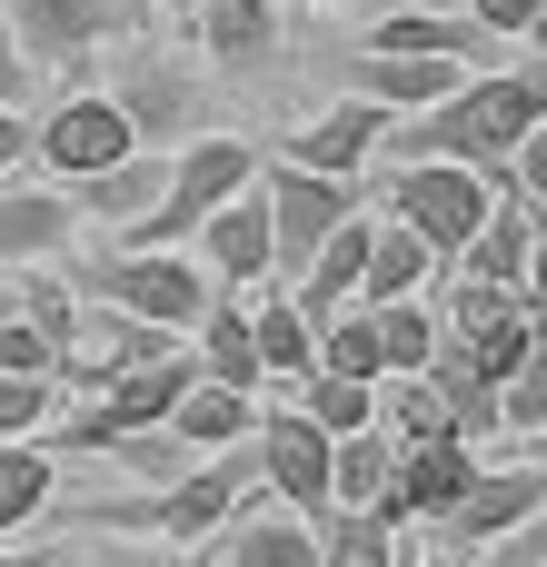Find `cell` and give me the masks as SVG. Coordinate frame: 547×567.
<instances>
[{
	"label": "cell",
	"mask_w": 547,
	"mask_h": 567,
	"mask_svg": "<svg viewBox=\"0 0 547 567\" xmlns=\"http://www.w3.org/2000/svg\"><path fill=\"white\" fill-rule=\"evenodd\" d=\"M10 40L30 70H80L110 40V10L100 0H10Z\"/></svg>",
	"instance_id": "obj_15"
},
{
	"label": "cell",
	"mask_w": 547,
	"mask_h": 567,
	"mask_svg": "<svg viewBox=\"0 0 547 567\" xmlns=\"http://www.w3.org/2000/svg\"><path fill=\"white\" fill-rule=\"evenodd\" d=\"M80 199V219H100V229H130L140 209H159V189H169V150H130V159H110V169H90V179H70Z\"/></svg>",
	"instance_id": "obj_18"
},
{
	"label": "cell",
	"mask_w": 547,
	"mask_h": 567,
	"mask_svg": "<svg viewBox=\"0 0 547 567\" xmlns=\"http://www.w3.org/2000/svg\"><path fill=\"white\" fill-rule=\"evenodd\" d=\"M269 488H249L239 498V518L219 528V558L229 567H319V528L309 518H279V508H259Z\"/></svg>",
	"instance_id": "obj_19"
},
{
	"label": "cell",
	"mask_w": 547,
	"mask_h": 567,
	"mask_svg": "<svg viewBox=\"0 0 547 567\" xmlns=\"http://www.w3.org/2000/svg\"><path fill=\"white\" fill-rule=\"evenodd\" d=\"M538 508H547V468H478V478H468V498L438 518V548H448V558H468V548H488V538L528 528Z\"/></svg>",
	"instance_id": "obj_9"
},
{
	"label": "cell",
	"mask_w": 547,
	"mask_h": 567,
	"mask_svg": "<svg viewBox=\"0 0 547 567\" xmlns=\"http://www.w3.org/2000/svg\"><path fill=\"white\" fill-rule=\"evenodd\" d=\"M498 199H528V209L547 219V120L518 140V150H508V169H498Z\"/></svg>",
	"instance_id": "obj_37"
},
{
	"label": "cell",
	"mask_w": 547,
	"mask_h": 567,
	"mask_svg": "<svg viewBox=\"0 0 547 567\" xmlns=\"http://www.w3.org/2000/svg\"><path fill=\"white\" fill-rule=\"evenodd\" d=\"M369 239H379V209H349L319 249H309V269H299V309H309V329L319 319H339V309H359V269H369Z\"/></svg>",
	"instance_id": "obj_16"
},
{
	"label": "cell",
	"mask_w": 547,
	"mask_h": 567,
	"mask_svg": "<svg viewBox=\"0 0 547 567\" xmlns=\"http://www.w3.org/2000/svg\"><path fill=\"white\" fill-rule=\"evenodd\" d=\"M518 40H528V50H547V0H538V20H528V30H518Z\"/></svg>",
	"instance_id": "obj_45"
},
{
	"label": "cell",
	"mask_w": 547,
	"mask_h": 567,
	"mask_svg": "<svg viewBox=\"0 0 547 567\" xmlns=\"http://www.w3.org/2000/svg\"><path fill=\"white\" fill-rule=\"evenodd\" d=\"M389 389V439L399 449H419V439H458V419H448V399L429 389V379H379Z\"/></svg>",
	"instance_id": "obj_34"
},
{
	"label": "cell",
	"mask_w": 547,
	"mask_h": 567,
	"mask_svg": "<svg viewBox=\"0 0 547 567\" xmlns=\"http://www.w3.org/2000/svg\"><path fill=\"white\" fill-rule=\"evenodd\" d=\"M429 269H438V259H429V239H419L409 219H389V209H379V239H369V269H359V309H379V299H419V289H429Z\"/></svg>",
	"instance_id": "obj_24"
},
{
	"label": "cell",
	"mask_w": 547,
	"mask_h": 567,
	"mask_svg": "<svg viewBox=\"0 0 547 567\" xmlns=\"http://www.w3.org/2000/svg\"><path fill=\"white\" fill-rule=\"evenodd\" d=\"M538 419H547V319L528 329V349H518V369L498 379V429H518V439H528Z\"/></svg>",
	"instance_id": "obj_32"
},
{
	"label": "cell",
	"mask_w": 547,
	"mask_h": 567,
	"mask_svg": "<svg viewBox=\"0 0 547 567\" xmlns=\"http://www.w3.org/2000/svg\"><path fill=\"white\" fill-rule=\"evenodd\" d=\"M149 10H189V0H149Z\"/></svg>",
	"instance_id": "obj_49"
},
{
	"label": "cell",
	"mask_w": 547,
	"mask_h": 567,
	"mask_svg": "<svg viewBox=\"0 0 547 567\" xmlns=\"http://www.w3.org/2000/svg\"><path fill=\"white\" fill-rule=\"evenodd\" d=\"M379 140H389V110L339 90V100H329L309 130H289V150H279V159H299V169H329V179H359V169L379 159Z\"/></svg>",
	"instance_id": "obj_14"
},
{
	"label": "cell",
	"mask_w": 547,
	"mask_h": 567,
	"mask_svg": "<svg viewBox=\"0 0 547 567\" xmlns=\"http://www.w3.org/2000/svg\"><path fill=\"white\" fill-rule=\"evenodd\" d=\"M189 359H199V379H219V389H269L259 379V329H249V299L239 289H219L209 309H199V329H189Z\"/></svg>",
	"instance_id": "obj_17"
},
{
	"label": "cell",
	"mask_w": 547,
	"mask_h": 567,
	"mask_svg": "<svg viewBox=\"0 0 547 567\" xmlns=\"http://www.w3.org/2000/svg\"><path fill=\"white\" fill-rule=\"evenodd\" d=\"M189 30L219 70H259L279 60V0H189Z\"/></svg>",
	"instance_id": "obj_20"
},
{
	"label": "cell",
	"mask_w": 547,
	"mask_h": 567,
	"mask_svg": "<svg viewBox=\"0 0 547 567\" xmlns=\"http://www.w3.org/2000/svg\"><path fill=\"white\" fill-rule=\"evenodd\" d=\"M329 429L309 419V409H259V429H249V458H259V488L289 508V518H329Z\"/></svg>",
	"instance_id": "obj_6"
},
{
	"label": "cell",
	"mask_w": 547,
	"mask_h": 567,
	"mask_svg": "<svg viewBox=\"0 0 547 567\" xmlns=\"http://www.w3.org/2000/svg\"><path fill=\"white\" fill-rule=\"evenodd\" d=\"M199 269H209L219 289H259V279H279V249H269V209H259V179L199 219Z\"/></svg>",
	"instance_id": "obj_12"
},
{
	"label": "cell",
	"mask_w": 547,
	"mask_h": 567,
	"mask_svg": "<svg viewBox=\"0 0 547 567\" xmlns=\"http://www.w3.org/2000/svg\"><path fill=\"white\" fill-rule=\"evenodd\" d=\"M0 567H40V558H10V548H0Z\"/></svg>",
	"instance_id": "obj_48"
},
{
	"label": "cell",
	"mask_w": 547,
	"mask_h": 567,
	"mask_svg": "<svg viewBox=\"0 0 547 567\" xmlns=\"http://www.w3.org/2000/svg\"><path fill=\"white\" fill-rule=\"evenodd\" d=\"M319 369H339V379H389L369 309H339V319H319Z\"/></svg>",
	"instance_id": "obj_33"
},
{
	"label": "cell",
	"mask_w": 547,
	"mask_h": 567,
	"mask_svg": "<svg viewBox=\"0 0 547 567\" xmlns=\"http://www.w3.org/2000/svg\"><path fill=\"white\" fill-rule=\"evenodd\" d=\"M130 150H149V140L120 120L110 90H70V100L40 110V130H30V159H40L50 179H90V169H110V159H130Z\"/></svg>",
	"instance_id": "obj_7"
},
{
	"label": "cell",
	"mask_w": 547,
	"mask_h": 567,
	"mask_svg": "<svg viewBox=\"0 0 547 567\" xmlns=\"http://www.w3.org/2000/svg\"><path fill=\"white\" fill-rule=\"evenodd\" d=\"M259 209H269V249H279V269L299 279V269H309V249L359 209V179H329V169L269 159V169H259Z\"/></svg>",
	"instance_id": "obj_5"
},
{
	"label": "cell",
	"mask_w": 547,
	"mask_h": 567,
	"mask_svg": "<svg viewBox=\"0 0 547 567\" xmlns=\"http://www.w3.org/2000/svg\"><path fill=\"white\" fill-rule=\"evenodd\" d=\"M249 429H259V399H249V389H219V379H199V389L169 409V439H179L189 458H209V449H239Z\"/></svg>",
	"instance_id": "obj_21"
},
{
	"label": "cell",
	"mask_w": 547,
	"mask_h": 567,
	"mask_svg": "<svg viewBox=\"0 0 547 567\" xmlns=\"http://www.w3.org/2000/svg\"><path fill=\"white\" fill-rule=\"evenodd\" d=\"M60 409V379H30V369H0V449L10 439H40Z\"/></svg>",
	"instance_id": "obj_35"
},
{
	"label": "cell",
	"mask_w": 547,
	"mask_h": 567,
	"mask_svg": "<svg viewBox=\"0 0 547 567\" xmlns=\"http://www.w3.org/2000/svg\"><path fill=\"white\" fill-rule=\"evenodd\" d=\"M299 10H369V0H299Z\"/></svg>",
	"instance_id": "obj_47"
},
{
	"label": "cell",
	"mask_w": 547,
	"mask_h": 567,
	"mask_svg": "<svg viewBox=\"0 0 547 567\" xmlns=\"http://www.w3.org/2000/svg\"><path fill=\"white\" fill-rule=\"evenodd\" d=\"M70 289L80 299H110V309H130V319H149V329H169V339H189L199 329V309L219 299V279L189 259V249H90L80 269H70Z\"/></svg>",
	"instance_id": "obj_3"
},
{
	"label": "cell",
	"mask_w": 547,
	"mask_h": 567,
	"mask_svg": "<svg viewBox=\"0 0 547 567\" xmlns=\"http://www.w3.org/2000/svg\"><path fill=\"white\" fill-rule=\"evenodd\" d=\"M319 567H399V528L369 508H329L319 518Z\"/></svg>",
	"instance_id": "obj_30"
},
{
	"label": "cell",
	"mask_w": 547,
	"mask_h": 567,
	"mask_svg": "<svg viewBox=\"0 0 547 567\" xmlns=\"http://www.w3.org/2000/svg\"><path fill=\"white\" fill-rule=\"evenodd\" d=\"M80 249V209L40 179H0V269H50Z\"/></svg>",
	"instance_id": "obj_13"
},
{
	"label": "cell",
	"mask_w": 547,
	"mask_h": 567,
	"mask_svg": "<svg viewBox=\"0 0 547 567\" xmlns=\"http://www.w3.org/2000/svg\"><path fill=\"white\" fill-rule=\"evenodd\" d=\"M488 458H478V439H419V449H399V478H389V498H379V518L389 528H409V518H448L458 498H468V478H478Z\"/></svg>",
	"instance_id": "obj_8"
},
{
	"label": "cell",
	"mask_w": 547,
	"mask_h": 567,
	"mask_svg": "<svg viewBox=\"0 0 547 567\" xmlns=\"http://www.w3.org/2000/svg\"><path fill=\"white\" fill-rule=\"evenodd\" d=\"M538 90L518 80V70H468L438 110H409V120H389V140L379 150H399V159H468V169H508V150L538 130Z\"/></svg>",
	"instance_id": "obj_2"
},
{
	"label": "cell",
	"mask_w": 547,
	"mask_h": 567,
	"mask_svg": "<svg viewBox=\"0 0 547 567\" xmlns=\"http://www.w3.org/2000/svg\"><path fill=\"white\" fill-rule=\"evenodd\" d=\"M0 369H30V379H60V349L30 329V319H0Z\"/></svg>",
	"instance_id": "obj_39"
},
{
	"label": "cell",
	"mask_w": 547,
	"mask_h": 567,
	"mask_svg": "<svg viewBox=\"0 0 547 567\" xmlns=\"http://www.w3.org/2000/svg\"><path fill=\"white\" fill-rule=\"evenodd\" d=\"M189 567H199V558H189Z\"/></svg>",
	"instance_id": "obj_52"
},
{
	"label": "cell",
	"mask_w": 547,
	"mask_h": 567,
	"mask_svg": "<svg viewBox=\"0 0 547 567\" xmlns=\"http://www.w3.org/2000/svg\"><path fill=\"white\" fill-rule=\"evenodd\" d=\"M0 319H10V289H0Z\"/></svg>",
	"instance_id": "obj_50"
},
{
	"label": "cell",
	"mask_w": 547,
	"mask_h": 567,
	"mask_svg": "<svg viewBox=\"0 0 547 567\" xmlns=\"http://www.w3.org/2000/svg\"><path fill=\"white\" fill-rule=\"evenodd\" d=\"M299 409H309L329 439H349V429H379V379H339V369H309V379H299Z\"/></svg>",
	"instance_id": "obj_31"
},
{
	"label": "cell",
	"mask_w": 547,
	"mask_h": 567,
	"mask_svg": "<svg viewBox=\"0 0 547 567\" xmlns=\"http://www.w3.org/2000/svg\"><path fill=\"white\" fill-rule=\"evenodd\" d=\"M528 458H538V468H547V419H538V429H528Z\"/></svg>",
	"instance_id": "obj_46"
},
{
	"label": "cell",
	"mask_w": 547,
	"mask_h": 567,
	"mask_svg": "<svg viewBox=\"0 0 547 567\" xmlns=\"http://www.w3.org/2000/svg\"><path fill=\"white\" fill-rule=\"evenodd\" d=\"M369 50H409V60H478L488 30L478 20H448V10H379L369 20Z\"/></svg>",
	"instance_id": "obj_22"
},
{
	"label": "cell",
	"mask_w": 547,
	"mask_h": 567,
	"mask_svg": "<svg viewBox=\"0 0 547 567\" xmlns=\"http://www.w3.org/2000/svg\"><path fill=\"white\" fill-rule=\"evenodd\" d=\"M399 567H419V558H409V548H399Z\"/></svg>",
	"instance_id": "obj_51"
},
{
	"label": "cell",
	"mask_w": 547,
	"mask_h": 567,
	"mask_svg": "<svg viewBox=\"0 0 547 567\" xmlns=\"http://www.w3.org/2000/svg\"><path fill=\"white\" fill-rule=\"evenodd\" d=\"M369 329H379L389 379H419V369L438 359V319H429V299H379V309H369Z\"/></svg>",
	"instance_id": "obj_29"
},
{
	"label": "cell",
	"mask_w": 547,
	"mask_h": 567,
	"mask_svg": "<svg viewBox=\"0 0 547 567\" xmlns=\"http://www.w3.org/2000/svg\"><path fill=\"white\" fill-rule=\"evenodd\" d=\"M458 567H547V508L528 528H508V538H488V548H468Z\"/></svg>",
	"instance_id": "obj_38"
},
{
	"label": "cell",
	"mask_w": 547,
	"mask_h": 567,
	"mask_svg": "<svg viewBox=\"0 0 547 567\" xmlns=\"http://www.w3.org/2000/svg\"><path fill=\"white\" fill-rule=\"evenodd\" d=\"M518 309L547 319V219H538V249H528V279H518Z\"/></svg>",
	"instance_id": "obj_43"
},
{
	"label": "cell",
	"mask_w": 547,
	"mask_h": 567,
	"mask_svg": "<svg viewBox=\"0 0 547 567\" xmlns=\"http://www.w3.org/2000/svg\"><path fill=\"white\" fill-rule=\"evenodd\" d=\"M389 478H399V439H389V429H349V439L329 449V508H369V518H379Z\"/></svg>",
	"instance_id": "obj_26"
},
{
	"label": "cell",
	"mask_w": 547,
	"mask_h": 567,
	"mask_svg": "<svg viewBox=\"0 0 547 567\" xmlns=\"http://www.w3.org/2000/svg\"><path fill=\"white\" fill-rule=\"evenodd\" d=\"M419 379H429V389L448 399L458 439H498V379H478V369H468V349H448V339H438V359H429Z\"/></svg>",
	"instance_id": "obj_27"
},
{
	"label": "cell",
	"mask_w": 547,
	"mask_h": 567,
	"mask_svg": "<svg viewBox=\"0 0 547 567\" xmlns=\"http://www.w3.org/2000/svg\"><path fill=\"white\" fill-rule=\"evenodd\" d=\"M468 20H478L488 40H518V30L538 20V0H468Z\"/></svg>",
	"instance_id": "obj_40"
},
{
	"label": "cell",
	"mask_w": 547,
	"mask_h": 567,
	"mask_svg": "<svg viewBox=\"0 0 547 567\" xmlns=\"http://www.w3.org/2000/svg\"><path fill=\"white\" fill-rule=\"evenodd\" d=\"M528 249H538V209H528V199H508V209H488V219H478V239L458 249V269H468V279H488V289H518V279H528Z\"/></svg>",
	"instance_id": "obj_23"
},
{
	"label": "cell",
	"mask_w": 547,
	"mask_h": 567,
	"mask_svg": "<svg viewBox=\"0 0 547 567\" xmlns=\"http://www.w3.org/2000/svg\"><path fill=\"white\" fill-rule=\"evenodd\" d=\"M50 488H60V458H50L40 439H10V449H0V538H20V528L50 508Z\"/></svg>",
	"instance_id": "obj_28"
},
{
	"label": "cell",
	"mask_w": 547,
	"mask_h": 567,
	"mask_svg": "<svg viewBox=\"0 0 547 567\" xmlns=\"http://www.w3.org/2000/svg\"><path fill=\"white\" fill-rule=\"evenodd\" d=\"M259 488V458H249V439L239 449H209V458H189L169 488H140V498H100V508H80V538H159V548H209L229 518H239V498Z\"/></svg>",
	"instance_id": "obj_1"
},
{
	"label": "cell",
	"mask_w": 547,
	"mask_h": 567,
	"mask_svg": "<svg viewBox=\"0 0 547 567\" xmlns=\"http://www.w3.org/2000/svg\"><path fill=\"white\" fill-rule=\"evenodd\" d=\"M90 567H189V548H159V538L149 548H90Z\"/></svg>",
	"instance_id": "obj_42"
},
{
	"label": "cell",
	"mask_w": 547,
	"mask_h": 567,
	"mask_svg": "<svg viewBox=\"0 0 547 567\" xmlns=\"http://www.w3.org/2000/svg\"><path fill=\"white\" fill-rule=\"evenodd\" d=\"M249 329H259V379L269 389H299L319 369V329H309L299 299H249Z\"/></svg>",
	"instance_id": "obj_25"
},
{
	"label": "cell",
	"mask_w": 547,
	"mask_h": 567,
	"mask_svg": "<svg viewBox=\"0 0 547 567\" xmlns=\"http://www.w3.org/2000/svg\"><path fill=\"white\" fill-rule=\"evenodd\" d=\"M20 159H30V130H20V110H0V179H20Z\"/></svg>",
	"instance_id": "obj_44"
},
{
	"label": "cell",
	"mask_w": 547,
	"mask_h": 567,
	"mask_svg": "<svg viewBox=\"0 0 547 567\" xmlns=\"http://www.w3.org/2000/svg\"><path fill=\"white\" fill-rule=\"evenodd\" d=\"M110 458H120V468H130L140 488H169V478L189 468V449H179L169 429H130V439H110Z\"/></svg>",
	"instance_id": "obj_36"
},
{
	"label": "cell",
	"mask_w": 547,
	"mask_h": 567,
	"mask_svg": "<svg viewBox=\"0 0 547 567\" xmlns=\"http://www.w3.org/2000/svg\"><path fill=\"white\" fill-rule=\"evenodd\" d=\"M458 80H468V60H409V50H359V60H339V90H349V100H379L389 120L438 110Z\"/></svg>",
	"instance_id": "obj_11"
},
{
	"label": "cell",
	"mask_w": 547,
	"mask_h": 567,
	"mask_svg": "<svg viewBox=\"0 0 547 567\" xmlns=\"http://www.w3.org/2000/svg\"><path fill=\"white\" fill-rule=\"evenodd\" d=\"M20 100H30V60H20V40L0 20V110H20Z\"/></svg>",
	"instance_id": "obj_41"
},
{
	"label": "cell",
	"mask_w": 547,
	"mask_h": 567,
	"mask_svg": "<svg viewBox=\"0 0 547 567\" xmlns=\"http://www.w3.org/2000/svg\"><path fill=\"white\" fill-rule=\"evenodd\" d=\"M110 100H120V120H130L149 150H169L179 130L199 140V110H209V100H199V80H189L169 50H140V60L120 70V90H110Z\"/></svg>",
	"instance_id": "obj_10"
},
{
	"label": "cell",
	"mask_w": 547,
	"mask_h": 567,
	"mask_svg": "<svg viewBox=\"0 0 547 567\" xmlns=\"http://www.w3.org/2000/svg\"><path fill=\"white\" fill-rule=\"evenodd\" d=\"M379 209H389V219H409V229L429 239V259H458L498 199H488V169H468V159H399Z\"/></svg>",
	"instance_id": "obj_4"
}]
</instances>
